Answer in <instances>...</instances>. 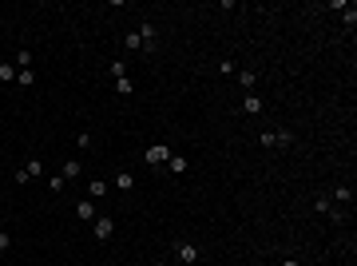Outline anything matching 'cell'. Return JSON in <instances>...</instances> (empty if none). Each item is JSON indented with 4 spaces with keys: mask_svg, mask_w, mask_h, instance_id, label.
<instances>
[{
    "mask_svg": "<svg viewBox=\"0 0 357 266\" xmlns=\"http://www.w3.org/2000/svg\"><path fill=\"white\" fill-rule=\"evenodd\" d=\"M175 258H179V262H187V266H194L199 258H203V251H199L194 242H187V238H175Z\"/></svg>",
    "mask_w": 357,
    "mask_h": 266,
    "instance_id": "1",
    "label": "cell"
},
{
    "mask_svg": "<svg viewBox=\"0 0 357 266\" xmlns=\"http://www.w3.org/2000/svg\"><path fill=\"white\" fill-rule=\"evenodd\" d=\"M143 159H147L151 167H167V159H171V147H167V143H151V147L143 151Z\"/></svg>",
    "mask_w": 357,
    "mask_h": 266,
    "instance_id": "2",
    "label": "cell"
},
{
    "mask_svg": "<svg viewBox=\"0 0 357 266\" xmlns=\"http://www.w3.org/2000/svg\"><path fill=\"white\" fill-rule=\"evenodd\" d=\"M258 143H262V147H290L294 135H290V131H262V135H258Z\"/></svg>",
    "mask_w": 357,
    "mask_h": 266,
    "instance_id": "3",
    "label": "cell"
},
{
    "mask_svg": "<svg viewBox=\"0 0 357 266\" xmlns=\"http://www.w3.org/2000/svg\"><path fill=\"white\" fill-rule=\"evenodd\" d=\"M111 235H115V219H107V215H100V219H95V238H100V242H107Z\"/></svg>",
    "mask_w": 357,
    "mask_h": 266,
    "instance_id": "4",
    "label": "cell"
},
{
    "mask_svg": "<svg viewBox=\"0 0 357 266\" xmlns=\"http://www.w3.org/2000/svg\"><path fill=\"white\" fill-rule=\"evenodd\" d=\"M242 111H246V116H262V100H258L254 91H246V100H242Z\"/></svg>",
    "mask_w": 357,
    "mask_h": 266,
    "instance_id": "5",
    "label": "cell"
},
{
    "mask_svg": "<svg viewBox=\"0 0 357 266\" xmlns=\"http://www.w3.org/2000/svg\"><path fill=\"white\" fill-rule=\"evenodd\" d=\"M183 171H187V159L171 151V159H167V175H183Z\"/></svg>",
    "mask_w": 357,
    "mask_h": 266,
    "instance_id": "6",
    "label": "cell"
},
{
    "mask_svg": "<svg viewBox=\"0 0 357 266\" xmlns=\"http://www.w3.org/2000/svg\"><path fill=\"white\" fill-rule=\"evenodd\" d=\"M75 219H84V222H95V203H75Z\"/></svg>",
    "mask_w": 357,
    "mask_h": 266,
    "instance_id": "7",
    "label": "cell"
},
{
    "mask_svg": "<svg viewBox=\"0 0 357 266\" xmlns=\"http://www.w3.org/2000/svg\"><path fill=\"white\" fill-rule=\"evenodd\" d=\"M333 203H353V191H349V183H338V187H333Z\"/></svg>",
    "mask_w": 357,
    "mask_h": 266,
    "instance_id": "8",
    "label": "cell"
},
{
    "mask_svg": "<svg viewBox=\"0 0 357 266\" xmlns=\"http://www.w3.org/2000/svg\"><path fill=\"white\" fill-rule=\"evenodd\" d=\"M115 187H119V191H131V187H135V175H131V171H119V175H115Z\"/></svg>",
    "mask_w": 357,
    "mask_h": 266,
    "instance_id": "9",
    "label": "cell"
},
{
    "mask_svg": "<svg viewBox=\"0 0 357 266\" xmlns=\"http://www.w3.org/2000/svg\"><path fill=\"white\" fill-rule=\"evenodd\" d=\"M139 36H143V48H155V24H139Z\"/></svg>",
    "mask_w": 357,
    "mask_h": 266,
    "instance_id": "10",
    "label": "cell"
},
{
    "mask_svg": "<svg viewBox=\"0 0 357 266\" xmlns=\"http://www.w3.org/2000/svg\"><path fill=\"white\" fill-rule=\"evenodd\" d=\"M123 44H127V52H143V36H139V32H127Z\"/></svg>",
    "mask_w": 357,
    "mask_h": 266,
    "instance_id": "11",
    "label": "cell"
},
{
    "mask_svg": "<svg viewBox=\"0 0 357 266\" xmlns=\"http://www.w3.org/2000/svg\"><path fill=\"white\" fill-rule=\"evenodd\" d=\"M88 191H91V199H104V195H107V183H104V179H91Z\"/></svg>",
    "mask_w": 357,
    "mask_h": 266,
    "instance_id": "12",
    "label": "cell"
},
{
    "mask_svg": "<svg viewBox=\"0 0 357 266\" xmlns=\"http://www.w3.org/2000/svg\"><path fill=\"white\" fill-rule=\"evenodd\" d=\"M80 171H84V167H80V159H68V163H64V179H80Z\"/></svg>",
    "mask_w": 357,
    "mask_h": 266,
    "instance_id": "13",
    "label": "cell"
},
{
    "mask_svg": "<svg viewBox=\"0 0 357 266\" xmlns=\"http://www.w3.org/2000/svg\"><path fill=\"white\" fill-rule=\"evenodd\" d=\"M234 75H238V84H242L246 91H254V80H258L254 72H234Z\"/></svg>",
    "mask_w": 357,
    "mask_h": 266,
    "instance_id": "14",
    "label": "cell"
},
{
    "mask_svg": "<svg viewBox=\"0 0 357 266\" xmlns=\"http://www.w3.org/2000/svg\"><path fill=\"white\" fill-rule=\"evenodd\" d=\"M8 80H16V64H0V84H8Z\"/></svg>",
    "mask_w": 357,
    "mask_h": 266,
    "instance_id": "15",
    "label": "cell"
},
{
    "mask_svg": "<svg viewBox=\"0 0 357 266\" xmlns=\"http://www.w3.org/2000/svg\"><path fill=\"white\" fill-rule=\"evenodd\" d=\"M32 80H36V75H32V68H24V72H16V84H20V88H32Z\"/></svg>",
    "mask_w": 357,
    "mask_h": 266,
    "instance_id": "16",
    "label": "cell"
},
{
    "mask_svg": "<svg viewBox=\"0 0 357 266\" xmlns=\"http://www.w3.org/2000/svg\"><path fill=\"white\" fill-rule=\"evenodd\" d=\"M115 91H119V96H131V91H135V84L127 80V75H123V80H115Z\"/></svg>",
    "mask_w": 357,
    "mask_h": 266,
    "instance_id": "17",
    "label": "cell"
},
{
    "mask_svg": "<svg viewBox=\"0 0 357 266\" xmlns=\"http://www.w3.org/2000/svg\"><path fill=\"white\" fill-rule=\"evenodd\" d=\"M24 68H32V52H20V56H16V72H24Z\"/></svg>",
    "mask_w": 357,
    "mask_h": 266,
    "instance_id": "18",
    "label": "cell"
},
{
    "mask_svg": "<svg viewBox=\"0 0 357 266\" xmlns=\"http://www.w3.org/2000/svg\"><path fill=\"white\" fill-rule=\"evenodd\" d=\"M107 72L115 75V80H123V75H127V68H123V60H111V68H107Z\"/></svg>",
    "mask_w": 357,
    "mask_h": 266,
    "instance_id": "19",
    "label": "cell"
},
{
    "mask_svg": "<svg viewBox=\"0 0 357 266\" xmlns=\"http://www.w3.org/2000/svg\"><path fill=\"white\" fill-rule=\"evenodd\" d=\"M75 147L88 151V147H91V135H88V131H80V135H75Z\"/></svg>",
    "mask_w": 357,
    "mask_h": 266,
    "instance_id": "20",
    "label": "cell"
},
{
    "mask_svg": "<svg viewBox=\"0 0 357 266\" xmlns=\"http://www.w3.org/2000/svg\"><path fill=\"white\" fill-rule=\"evenodd\" d=\"M24 171H28V175L36 179V175H40V171H44V163H40V159H28V167H24Z\"/></svg>",
    "mask_w": 357,
    "mask_h": 266,
    "instance_id": "21",
    "label": "cell"
},
{
    "mask_svg": "<svg viewBox=\"0 0 357 266\" xmlns=\"http://www.w3.org/2000/svg\"><path fill=\"white\" fill-rule=\"evenodd\" d=\"M313 211H318V215H329V211H333V203H329V199H318V203H313Z\"/></svg>",
    "mask_w": 357,
    "mask_h": 266,
    "instance_id": "22",
    "label": "cell"
},
{
    "mask_svg": "<svg viewBox=\"0 0 357 266\" xmlns=\"http://www.w3.org/2000/svg\"><path fill=\"white\" fill-rule=\"evenodd\" d=\"M8 246H12V235H4V231H0V254L8 251Z\"/></svg>",
    "mask_w": 357,
    "mask_h": 266,
    "instance_id": "23",
    "label": "cell"
},
{
    "mask_svg": "<svg viewBox=\"0 0 357 266\" xmlns=\"http://www.w3.org/2000/svg\"><path fill=\"white\" fill-rule=\"evenodd\" d=\"M282 266H302V262H298V258H286V262Z\"/></svg>",
    "mask_w": 357,
    "mask_h": 266,
    "instance_id": "24",
    "label": "cell"
},
{
    "mask_svg": "<svg viewBox=\"0 0 357 266\" xmlns=\"http://www.w3.org/2000/svg\"><path fill=\"white\" fill-rule=\"evenodd\" d=\"M155 266H167V262H155Z\"/></svg>",
    "mask_w": 357,
    "mask_h": 266,
    "instance_id": "25",
    "label": "cell"
}]
</instances>
